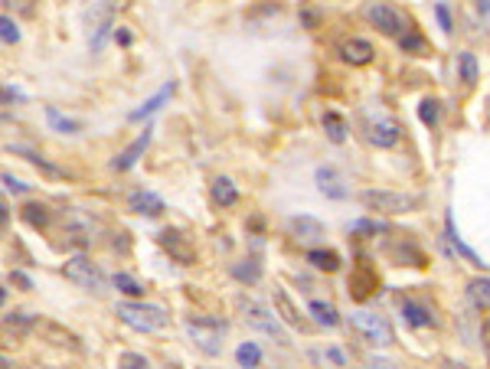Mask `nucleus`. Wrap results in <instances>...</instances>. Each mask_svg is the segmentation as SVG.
I'll list each match as a JSON object with an SVG mask.
<instances>
[{"label": "nucleus", "mask_w": 490, "mask_h": 369, "mask_svg": "<svg viewBox=\"0 0 490 369\" xmlns=\"http://www.w3.org/2000/svg\"><path fill=\"white\" fill-rule=\"evenodd\" d=\"M118 317L138 333H157L170 323V317H167L164 307H154V304H134V301L118 304Z\"/></svg>", "instance_id": "f257e3e1"}, {"label": "nucleus", "mask_w": 490, "mask_h": 369, "mask_svg": "<svg viewBox=\"0 0 490 369\" xmlns=\"http://www.w3.org/2000/svg\"><path fill=\"white\" fill-rule=\"evenodd\" d=\"M190 340L197 343L206 356H219L223 353V337H226V321L219 317H187L183 321Z\"/></svg>", "instance_id": "f03ea898"}, {"label": "nucleus", "mask_w": 490, "mask_h": 369, "mask_svg": "<svg viewBox=\"0 0 490 369\" xmlns=\"http://www.w3.org/2000/svg\"><path fill=\"white\" fill-rule=\"evenodd\" d=\"M239 311H242V317H245V323L252 327V330H258V333H265V337H272V340H278L282 347H288V330L282 327V321L274 317L265 304H258V301H249V297H239Z\"/></svg>", "instance_id": "7ed1b4c3"}, {"label": "nucleus", "mask_w": 490, "mask_h": 369, "mask_svg": "<svg viewBox=\"0 0 490 369\" xmlns=\"http://www.w3.org/2000/svg\"><path fill=\"white\" fill-rule=\"evenodd\" d=\"M359 203L366 209H376V213H386V216H399V213H412L418 206V196H409V193H396V189H363L359 193Z\"/></svg>", "instance_id": "20e7f679"}, {"label": "nucleus", "mask_w": 490, "mask_h": 369, "mask_svg": "<svg viewBox=\"0 0 490 369\" xmlns=\"http://www.w3.org/2000/svg\"><path fill=\"white\" fill-rule=\"evenodd\" d=\"M363 17L369 20V27H376L379 33H386V36H402L409 29L406 13L396 10L392 4H386V0H369L366 7H363Z\"/></svg>", "instance_id": "39448f33"}, {"label": "nucleus", "mask_w": 490, "mask_h": 369, "mask_svg": "<svg viewBox=\"0 0 490 369\" xmlns=\"http://www.w3.org/2000/svg\"><path fill=\"white\" fill-rule=\"evenodd\" d=\"M350 323H353V330L369 340L373 347H389L392 343V327L383 314H373V311H353L350 314Z\"/></svg>", "instance_id": "423d86ee"}, {"label": "nucleus", "mask_w": 490, "mask_h": 369, "mask_svg": "<svg viewBox=\"0 0 490 369\" xmlns=\"http://www.w3.org/2000/svg\"><path fill=\"white\" fill-rule=\"evenodd\" d=\"M62 275H66V281L79 284V288H85V291H105V271L95 262H88L85 255H72L62 265Z\"/></svg>", "instance_id": "0eeeda50"}, {"label": "nucleus", "mask_w": 490, "mask_h": 369, "mask_svg": "<svg viewBox=\"0 0 490 369\" xmlns=\"http://www.w3.org/2000/svg\"><path fill=\"white\" fill-rule=\"evenodd\" d=\"M376 288H379V278L373 271V265H369L366 258H359V265H353V275H350V294L357 301H366Z\"/></svg>", "instance_id": "6e6552de"}, {"label": "nucleus", "mask_w": 490, "mask_h": 369, "mask_svg": "<svg viewBox=\"0 0 490 369\" xmlns=\"http://www.w3.org/2000/svg\"><path fill=\"white\" fill-rule=\"evenodd\" d=\"M157 242H161V246L167 248L170 255L177 258L180 265H193V262H197V252H193V246H190L187 239L180 236L177 229H164L161 236H157Z\"/></svg>", "instance_id": "1a4fd4ad"}, {"label": "nucleus", "mask_w": 490, "mask_h": 369, "mask_svg": "<svg viewBox=\"0 0 490 369\" xmlns=\"http://www.w3.org/2000/svg\"><path fill=\"white\" fill-rule=\"evenodd\" d=\"M373 56H376V49H373V43H366V39L353 36V39H343V43H340V59L350 62V66H369Z\"/></svg>", "instance_id": "9d476101"}, {"label": "nucleus", "mask_w": 490, "mask_h": 369, "mask_svg": "<svg viewBox=\"0 0 490 369\" xmlns=\"http://www.w3.org/2000/svg\"><path fill=\"white\" fill-rule=\"evenodd\" d=\"M151 134H154L151 128H144V131L138 134V141L128 144V147H124V151L112 161V170H131L134 163H138V157H141V154L147 151V144H151Z\"/></svg>", "instance_id": "9b49d317"}, {"label": "nucleus", "mask_w": 490, "mask_h": 369, "mask_svg": "<svg viewBox=\"0 0 490 369\" xmlns=\"http://www.w3.org/2000/svg\"><path fill=\"white\" fill-rule=\"evenodd\" d=\"M288 232H291L298 242H314V239H321L327 229H324L321 219H314V216H291L288 219Z\"/></svg>", "instance_id": "f8f14e48"}, {"label": "nucleus", "mask_w": 490, "mask_h": 369, "mask_svg": "<svg viewBox=\"0 0 490 369\" xmlns=\"http://www.w3.org/2000/svg\"><path fill=\"white\" fill-rule=\"evenodd\" d=\"M399 137H402V128H399V121H392V118H383V121H376L369 128V141L376 144V147H383V151L396 147Z\"/></svg>", "instance_id": "ddd939ff"}, {"label": "nucleus", "mask_w": 490, "mask_h": 369, "mask_svg": "<svg viewBox=\"0 0 490 369\" xmlns=\"http://www.w3.org/2000/svg\"><path fill=\"white\" fill-rule=\"evenodd\" d=\"M128 209L141 213V216H161L167 206H164V199L157 193H151V189H134L131 196H128Z\"/></svg>", "instance_id": "4468645a"}, {"label": "nucleus", "mask_w": 490, "mask_h": 369, "mask_svg": "<svg viewBox=\"0 0 490 369\" xmlns=\"http://www.w3.org/2000/svg\"><path fill=\"white\" fill-rule=\"evenodd\" d=\"M402 317H406V323H412L415 330H422V327H435V314L425 307V304H418V301H412V297H406L402 301Z\"/></svg>", "instance_id": "2eb2a0df"}, {"label": "nucleus", "mask_w": 490, "mask_h": 369, "mask_svg": "<svg viewBox=\"0 0 490 369\" xmlns=\"http://www.w3.org/2000/svg\"><path fill=\"white\" fill-rule=\"evenodd\" d=\"M274 311L282 314L284 323H291V327H304V317L298 314V307L291 304V297H288L284 288H274Z\"/></svg>", "instance_id": "dca6fc26"}, {"label": "nucleus", "mask_w": 490, "mask_h": 369, "mask_svg": "<svg viewBox=\"0 0 490 369\" xmlns=\"http://www.w3.org/2000/svg\"><path fill=\"white\" fill-rule=\"evenodd\" d=\"M444 226H448V242H451V246H454V252H458V255H461V258H468L471 265L484 268V258L477 255L474 248H468V246H464V242H461V236H458V229H454V219H451V213L444 216Z\"/></svg>", "instance_id": "f3484780"}, {"label": "nucleus", "mask_w": 490, "mask_h": 369, "mask_svg": "<svg viewBox=\"0 0 490 369\" xmlns=\"http://www.w3.org/2000/svg\"><path fill=\"white\" fill-rule=\"evenodd\" d=\"M213 199H216L219 206H236L239 203L236 183L229 180V177H216V180H213Z\"/></svg>", "instance_id": "a211bd4d"}, {"label": "nucleus", "mask_w": 490, "mask_h": 369, "mask_svg": "<svg viewBox=\"0 0 490 369\" xmlns=\"http://www.w3.org/2000/svg\"><path fill=\"white\" fill-rule=\"evenodd\" d=\"M307 262H311L317 271H337L340 252H333V248H311V252H307Z\"/></svg>", "instance_id": "6ab92c4d"}, {"label": "nucleus", "mask_w": 490, "mask_h": 369, "mask_svg": "<svg viewBox=\"0 0 490 369\" xmlns=\"http://www.w3.org/2000/svg\"><path fill=\"white\" fill-rule=\"evenodd\" d=\"M307 314L314 317V323H321V327H337L340 317H337V307L327 301H311L307 304Z\"/></svg>", "instance_id": "aec40b11"}, {"label": "nucleus", "mask_w": 490, "mask_h": 369, "mask_svg": "<svg viewBox=\"0 0 490 369\" xmlns=\"http://www.w3.org/2000/svg\"><path fill=\"white\" fill-rule=\"evenodd\" d=\"M317 187H321V193H327V196H333V199L347 196V189L340 187V177L333 167H321V170H317Z\"/></svg>", "instance_id": "412c9836"}, {"label": "nucleus", "mask_w": 490, "mask_h": 369, "mask_svg": "<svg viewBox=\"0 0 490 369\" xmlns=\"http://www.w3.org/2000/svg\"><path fill=\"white\" fill-rule=\"evenodd\" d=\"M389 258H396V265H415V268H425V255L418 248L409 242V246H399V248H389Z\"/></svg>", "instance_id": "4be33fe9"}, {"label": "nucleus", "mask_w": 490, "mask_h": 369, "mask_svg": "<svg viewBox=\"0 0 490 369\" xmlns=\"http://www.w3.org/2000/svg\"><path fill=\"white\" fill-rule=\"evenodd\" d=\"M20 216L27 222L29 229H46L49 226V209L43 203H27V206L20 209Z\"/></svg>", "instance_id": "5701e85b"}, {"label": "nucleus", "mask_w": 490, "mask_h": 369, "mask_svg": "<svg viewBox=\"0 0 490 369\" xmlns=\"http://www.w3.org/2000/svg\"><path fill=\"white\" fill-rule=\"evenodd\" d=\"M170 95H173V82H170V86H164L161 92L154 95V98H147V102H144L141 108H134V112H131V121H141V118H147V114H154V112H157V108H161L164 102H167Z\"/></svg>", "instance_id": "b1692460"}, {"label": "nucleus", "mask_w": 490, "mask_h": 369, "mask_svg": "<svg viewBox=\"0 0 490 369\" xmlns=\"http://www.w3.org/2000/svg\"><path fill=\"white\" fill-rule=\"evenodd\" d=\"M324 131H327V137L333 144H343L347 141V121H343V114H337V112H327L324 114Z\"/></svg>", "instance_id": "393cba45"}, {"label": "nucleus", "mask_w": 490, "mask_h": 369, "mask_svg": "<svg viewBox=\"0 0 490 369\" xmlns=\"http://www.w3.org/2000/svg\"><path fill=\"white\" fill-rule=\"evenodd\" d=\"M399 46H402V53H409V56H428V43H425V36L415 33L412 27L399 36Z\"/></svg>", "instance_id": "a878e982"}, {"label": "nucleus", "mask_w": 490, "mask_h": 369, "mask_svg": "<svg viewBox=\"0 0 490 369\" xmlns=\"http://www.w3.org/2000/svg\"><path fill=\"white\" fill-rule=\"evenodd\" d=\"M468 297H471L474 307L487 311L490 307V278H474V281L468 284Z\"/></svg>", "instance_id": "bb28decb"}, {"label": "nucleus", "mask_w": 490, "mask_h": 369, "mask_svg": "<svg viewBox=\"0 0 490 369\" xmlns=\"http://www.w3.org/2000/svg\"><path fill=\"white\" fill-rule=\"evenodd\" d=\"M7 151H10V154H23V157H27L29 163H37L39 170H46L49 177H62V173H66V170H59V167H53V163H49L46 157H39L37 151H29V147H20V144H10Z\"/></svg>", "instance_id": "cd10ccee"}, {"label": "nucleus", "mask_w": 490, "mask_h": 369, "mask_svg": "<svg viewBox=\"0 0 490 369\" xmlns=\"http://www.w3.org/2000/svg\"><path fill=\"white\" fill-rule=\"evenodd\" d=\"M458 76H461V82L468 88L477 82V59H474V53H458Z\"/></svg>", "instance_id": "c85d7f7f"}, {"label": "nucleus", "mask_w": 490, "mask_h": 369, "mask_svg": "<svg viewBox=\"0 0 490 369\" xmlns=\"http://www.w3.org/2000/svg\"><path fill=\"white\" fill-rule=\"evenodd\" d=\"M232 275L245 284H255L262 278V265H258V258H245L242 265H232Z\"/></svg>", "instance_id": "c756f323"}, {"label": "nucleus", "mask_w": 490, "mask_h": 369, "mask_svg": "<svg viewBox=\"0 0 490 369\" xmlns=\"http://www.w3.org/2000/svg\"><path fill=\"white\" fill-rule=\"evenodd\" d=\"M112 281H114V288H118L121 294H128V297H144V284L138 281V278H131V275H124V271H118Z\"/></svg>", "instance_id": "7c9ffc66"}, {"label": "nucleus", "mask_w": 490, "mask_h": 369, "mask_svg": "<svg viewBox=\"0 0 490 369\" xmlns=\"http://www.w3.org/2000/svg\"><path fill=\"white\" fill-rule=\"evenodd\" d=\"M46 121L53 124V128H56L59 134H79V128H82L79 121H69V118H62V114H59L56 108H53V105L46 108Z\"/></svg>", "instance_id": "2f4dec72"}, {"label": "nucleus", "mask_w": 490, "mask_h": 369, "mask_svg": "<svg viewBox=\"0 0 490 369\" xmlns=\"http://www.w3.org/2000/svg\"><path fill=\"white\" fill-rule=\"evenodd\" d=\"M438 114H442L438 98H422V105H418V118H422L425 128H435V124H438Z\"/></svg>", "instance_id": "473e14b6"}, {"label": "nucleus", "mask_w": 490, "mask_h": 369, "mask_svg": "<svg viewBox=\"0 0 490 369\" xmlns=\"http://www.w3.org/2000/svg\"><path fill=\"white\" fill-rule=\"evenodd\" d=\"M236 360H239V366H258V360H262V350H258V347L249 340V343H242V347L236 350Z\"/></svg>", "instance_id": "72a5a7b5"}, {"label": "nucleus", "mask_w": 490, "mask_h": 369, "mask_svg": "<svg viewBox=\"0 0 490 369\" xmlns=\"http://www.w3.org/2000/svg\"><path fill=\"white\" fill-rule=\"evenodd\" d=\"M7 327H17L20 333H27L29 327H33V314H27V311H10V314H7Z\"/></svg>", "instance_id": "f704fd0d"}, {"label": "nucleus", "mask_w": 490, "mask_h": 369, "mask_svg": "<svg viewBox=\"0 0 490 369\" xmlns=\"http://www.w3.org/2000/svg\"><path fill=\"white\" fill-rule=\"evenodd\" d=\"M0 33H4V43H7V46H13V43L20 39V29H17V23H13L10 17L0 20Z\"/></svg>", "instance_id": "c9c22d12"}, {"label": "nucleus", "mask_w": 490, "mask_h": 369, "mask_svg": "<svg viewBox=\"0 0 490 369\" xmlns=\"http://www.w3.org/2000/svg\"><path fill=\"white\" fill-rule=\"evenodd\" d=\"M121 366H128V369H144V366H151V360L147 356H141V353H121Z\"/></svg>", "instance_id": "e433bc0d"}, {"label": "nucleus", "mask_w": 490, "mask_h": 369, "mask_svg": "<svg viewBox=\"0 0 490 369\" xmlns=\"http://www.w3.org/2000/svg\"><path fill=\"white\" fill-rule=\"evenodd\" d=\"M4 189H7V193H27V183H20L17 177H13V173H4Z\"/></svg>", "instance_id": "4c0bfd02"}, {"label": "nucleus", "mask_w": 490, "mask_h": 369, "mask_svg": "<svg viewBox=\"0 0 490 369\" xmlns=\"http://www.w3.org/2000/svg\"><path fill=\"white\" fill-rule=\"evenodd\" d=\"M435 13H438V23H442L444 33H451V13H448V7H444V4H438V7H435Z\"/></svg>", "instance_id": "58836bf2"}, {"label": "nucleus", "mask_w": 490, "mask_h": 369, "mask_svg": "<svg viewBox=\"0 0 490 369\" xmlns=\"http://www.w3.org/2000/svg\"><path fill=\"white\" fill-rule=\"evenodd\" d=\"M383 222H366V219H359V222H353V232H383Z\"/></svg>", "instance_id": "ea45409f"}, {"label": "nucleus", "mask_w": 490, "mask_h": 369, "mask_svg": "<svg viewBox=\"0 0 490 369\" xmlns=\"http://www.w3.org/2000/svg\"><path fill=\"white\" fill-rule=\"evenodd\" d=\"M10 281H13V284H20L23 291H29V288H33V281H29V278L23 275V271H10Z\"/></svg>", "instance_id": "a19ab883"}, {"label": "nucleus", "mask_w": 490, "mask_h": 369, "mask_svg": "<svg viewBox=\"0 0 490 369\" xmlns=\"http://www.w3.org/2000/svg\"><path fill=\"white\" fill-rule=\"evenodd\" d=\"M477 4V13H481L484 20H490V0H474Z\"/></svg>", "instance_id": "79ce46f5"}, {"label": "nucleus", "mask_w": 490, "mask_h": 369, "mask_svg": "<svg viewBox=\"0 0 490 369\" xmlns=\"http://www.w3.org/2000/svg\"><path fill=\"white\" fill-rule=\"evenodd\" d=\"M114 39H118L121 46H128V43H131V33H128V29H118V33H114Z\"/></svg>", "instance_id": "37998d69"}, {"label": "nucleus", "mask_w": 490, "mask_h": 369, "mask_svg": "<svg viewBox=\"0 0 490 369\" xmlns=\"http://www.w3.org/2000/svg\"><path fill=\"white\" fill-rule=\"evenodd\" d=\"M304 23H307V27H317V13H311V10H304Z\"/></svg>", "instance_id": "c03bdc74"}, {"label": "nucleus", "mask_w": 490, "mask_h": 369, "mask_svg": "<svg viewBox=\"0 0 490 369\" xmlns=\"http://www.w3.org/2000/svg\"><path fill=\"white\" fill-rule=\"evenodd\" d=\"M327 356H330L333 363H343V353H340V350H327Z\"/></svg>", "instance_id": "a18cd8bd"}, {"label": "nucleus", "mask_w": 490, "mask_h": 369, "mask_svg": "<svg viewBox=\"0 0 490 369\" xmlns=\"http://www.w3.org/2000/svg\"><path fill=\"white\" fill-rule=\"evenodd\" d=\"M484 340H487V347H490V323L484 327Z\"/></svg>", "instance_id": "49530a36"}]
</instances>
